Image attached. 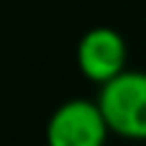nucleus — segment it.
I'll list each match as a JSON object with an SVG mask.
<instances>
[{
	"mask_svg": "<svg viewBox=\"0 0 146 146\" xmlns=\"http://www.w3.org/2000/svg\"><path fill=\"white\" fill-rule=\"evenodd\" d=\"M108 133L110 126L98 100H67L46 123V146H105Z\"/></svg>",
	"mask_w": 146,
	"mask_h": 146,
	"instance_id": "f03ea898",
	"label": "nucleus"
},
{
	"mask_svg": "<svg viewBox=\"0 0 146 146\" xmlns=\"http://www.w3.org/2000/svg\"><path fill=\"white\" fill-rule=\"evenodd\" d=\"M98 105L110 126V133L144 141L146 139V72L126 69L103 85Z\"/></svg>",
	"mask_w": 146,
	"mask_h": 146,
	"instance_id": "f257e3e1",
	"label": "nucleus"
},
{
	"mask_svg": "<svg viewBox=\"0 0 146 146\" xmlns=\"http://www.w3.org/2000/svg\"><path fill=\"white\" fill-rule=\"evenodd\" d=\"M126 38L110 26L90 28L77 44V67L90 82L98 85H105L126 72Z\"/></svg>",
	"mask_w": 146,
	"mask_h": 146,
	"instance_id": "7ed1b4c3",
	"label": "nucleus"
}]
</instances>
